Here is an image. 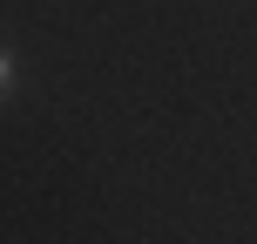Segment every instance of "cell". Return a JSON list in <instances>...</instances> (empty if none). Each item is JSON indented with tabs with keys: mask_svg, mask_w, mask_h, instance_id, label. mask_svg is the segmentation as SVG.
<instances>
[{
	"mask_svg": "<svg viewBox=\"0 0 257 244\" xmlns=\"http://www.w3.org/2000/svg\"><path fill=\"white\" fill-rule=\"evenodd\" d=\"M14 75H21V68H14V54H7V48H0V95H7V89H14Z\"/></svg>",
	"mask_w": 257,
	"mask_h": 244,
	"instance_id": "1",
	"label": "cell"
}]
</instances>
